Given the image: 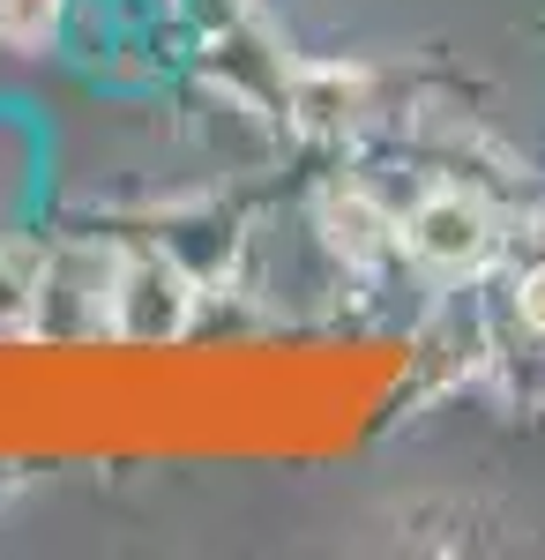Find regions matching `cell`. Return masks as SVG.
<instances>
[{
    "instance_id": "3957f363",
    "label": "cell",
    "mask_w": 545,
    "mask_h": 560,
    "mask_svg": "<svg viewBox=\"0 0 545 560\" xmlns=\"http://www.w3.org/2000/svg\"><path fill=\"white\" fill-rule=\"evenodd\" d=\"M396 217L381 210L367 187H329L322 195V240H329V255H344L351 269H374V261L396 255Z\"/></svg>"
},
{
    "instance_id": "6da1fadb",
    "label": "cell",
    "mask_w": 545,
    "mask_h": 560,
    "mask_svg": "<svg viewBox=\"0 0 545 560\" xmlns=\"http://www.w3.org/2000/svg\"><path fill=\"white\" fill-rule=\"evenodd\" d=\"M187 314H195V292L165 255H135L113 277V300H105V322L127 345H172L187 329Z\"/></svg>"
},
{
    "instance_id": "5b68a950",
    "label": "cell",
    "mask_w": 545,
    "mask_h": 560,
    "mask_svg": "<svg viewBox=\"0 0 545 560\" xmlns=\"http://www.w3.org/2000/svg\"><path fill=\"white\" fill-rule=\"evenodd\" d=\"M53 31H60V0H0V45L38 52Z\"/></svg>"
},
{
    "instance_id": "7a4b0ae2",
    "label": "cell",
    "mask_w": 545,
    "mask_h": 560,
    "mask_svg": "<svg viewBox=\"0 0 545 560\" xmlns=\"http://www.w3.org/2000/svg\"><path fill=\"white\" fill-rule=\"evenodd\" d=\"M404 247L426 269L463 277V269H478V261L494 255V217H486V202H471V195H426L419 210H411V224H404Z\"/></svg>"
},
{
    "instance_id": "8992f818",
    "label": "cell",
    "mask_w": 545,
    "mask_h": 560,
    "mask_svg": "<svg viewBox=\"0 0 545 560\" xmlns=\"http://www.w3.org/2000/svg\"><path fill=\"white\" fill-rule=\"evenodd\" d=\"M515 322L545 337V261H538V269H523V284H515Z\"/></svg>"
},
{
    "instance_id": "277c9868",
    "label": "cell",
    "mask_w": 545,
    "mask_h": 560,
    "mask_svg": "<svg viewBox=\"0 0 545 560\" xmlns=\"http://www.w3.org/2000/svg\"><path fill=\"white\" fill-rule=\"evenodd\" d=\"M359 105H367V75L359 68H314V75H299V120L314 135L351 128Z\"/></svg>"
}]
</instances>
